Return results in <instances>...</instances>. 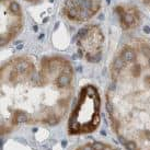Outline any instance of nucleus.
<instances>
[{
  "instance_id": "nucleus-1",
  "label": "nucleus",
  "mask_w": 150,
  "mask_h": 150,
  "mask_svg": "<svg viewBox=\"0 0 150 150\" xmlns=\"http://www.w3.org/2000/svg\"><path fill=\"white\" fill-rule=\"evenodd\" d=\"M107 111L128 150H150V45L136 41L112 64Z\"/></svg>"
},
{
  "instance_id": "nucleus-2",
  "label": "nucleus",
  "mask_w": 150,
  "mask_h": 150,
  "mask_svg": "<svg viewBox=\"0 0 150 150\" xmlns=\"http://www.w3.org/2000/svg\"><path fill=\"white\" fill-rule=\"evenodd\" d=\"M100 98L92 86L86 87L80 95L77 109L69 122V133L81 134L94 130L100 123Z\"/></svg>"
},
{
  "instance_id": "nucleus-3",
  "label": "nucleus",
  "mask_w": 150,
  "mask_h": 150,
  "mask_svg": "<svg viewBox=\"0 0 150 150\" xmlns=\"http://www.w3.org/2000/svg\"><path fill=\"white\" fill-rule=\"evenodd\" d=\"M76 41L79 46V54L84 56L89 61H99L101 48L103 45V34L98 26L88 25L78 32Z\"/></svg>"
},
{
  "instance_id": "nucleus-4",
  "label": "nucleus",
  "mask_w": 150,
  "mask_h": 150,
  "mask_svg": "<svg viewBox=\"0 0 150 150\" xmlns=\"http://www.w3.org/2000/svg\"><path fill=\"white\" fill-rule=\"evenodd\" d=\"M3 8V18L6 21H2V33H1V46L5 43L10 42L17 35L22 28V12L19 3L14 0H1Z\"/></svg>"
},
{
  "instance_id": "nucleus-5",
  "label": "nucleus",
  "mask_w": 150,
  "mask_h": 150,
  "mask_svg": "<svg viewBox=\"0 0 150 150\" xmlns=\"http://www.w3.org/2000/svg\"><path fill=\"white\" fill-rule=\"evenodd\" d=\"M119 11V17H121V22L124 28H132L136 25V20L138 21V14L136 12H126L125 9L121 7L118 8Z\"/></svg>"
},
{
  "instance_id": "nucleus-6",
  "label": "nucleus",
  "mask_w": 150,
  "mask_h": 150,
  "mask_svg": "<svg viewBox=\"0 0 150 150\" xmlns=\"http://www.w3.org/2000/svg\"><path fill=\"white\" fill-rule=\"evenodd\" d=\"M143 1H144L146 5H148V6L150 7V0H143Z\"/></svg>"
}]
</instances>
